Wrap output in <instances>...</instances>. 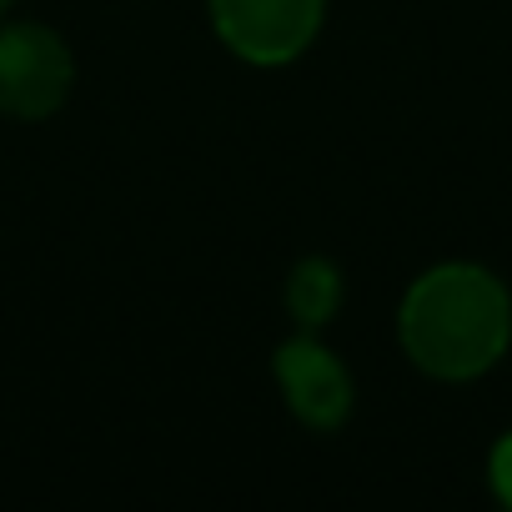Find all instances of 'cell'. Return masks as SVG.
<instances>
[{
	"label": "cell",
	"mask_w": 512,
	"mask_h": 512,
	"mask_svg": "<svg viewBox=\"0 0 512 512\" xmlns=\"http://www.w3.org/2000/svg\"><path fill=\"white\" fill-rule=\"evenodd\" d=\"M11 6H16V0H0V21H6V16H11Z\"/></svg>",
	"instance_id": "cell-7"
},
{
	"label": "cell",
	"mask_w": 512,
	"mask_h": 512,
	"mask_svg": "<svg viewBox=\"0 0 512 512\" xmlns=\"http://www.w3.org/2000/svg\"><path fill=\"white\" fill-rule=\"evenodd\" d=\"M397 342L422 377L472 382L507 357L512 292L477 262H437L407 287L397 307Z\"/></svg>",
	"instance_id": "cell-1"
},
{
	"label": "cell",
	"mask_w": 512,
	"mask_h": 512,
	"mask_svg": "<svg viewBox=\"0 0 512 512\" xmlns=\"http://www.w3.org/2000/svg\"><path fill=\"white\" fill-rule=\"evenodd\" d=\"M216 41L246 66H292L312 51L327 21V0H206Z\"/></svg>",
	"instance_id": "cell-2"
},
{
	"label": "cell",
	"mask_w": 512,
	"mask_h": 512,
	"mask_svg": "<svg viewBox=\"0 0 512 512\" xmlns=\"http://www.w3.org/2000/svg\"><path fill=\"white\" fill-rule=\"evenodd\" d=\"M272 372H277V387H282L287 407L312 432H337L347 422V412H352V372L312 332L282 342L277 357H272Z\"/></svg>",
	"instance_id": "cell-4"
},
{
	"label": "cell",
	"mask_w": 512,
	"mask_h": 512,
	"mask_svg": "<svg viewBox=\"0 0 512 512\" xmlns=\"http://www.w3.org/2000/svg\"><path fill=\"white\" fill-rule=\"evenodd\" d=\"M76 86V56L61 31L36 21H0V116L51 121Z\"/></svg>",
	"instance_id": "cell-3"
},
{
	"label": "cell",
	"mask_w": 512,
	"mask_h": 512,
	"mask_svg": "<svg viewBox=\"0 0 512 512\" xmlns=\"http://www.w3.org/2000/svg\"><path fill=\"white\" fill-rule=\"evenodd\" d=\"M282 297H287L292 317L302 322V332H317L342 307V272L332 262H322V256H307V262H297V272L287 277Z\"/></svg>",
	"instance_id": "cell-5"
},
{
	"label": "cell",
	"mask_w": 512,
	"mask_h": 512,
	"mask_svg": "<svg viewBox=\"0 0 512 512\" xmlns=\"http://www.w3.org/2000/svg\"><path fill=\"white\" fill-rule=\"evenodd\" d=\"M487 482H492V492L512 507V432H502V437L492 442V452H487Z\"/></svg>",
	"instance_id": "cell-6"
}]
</instances>
